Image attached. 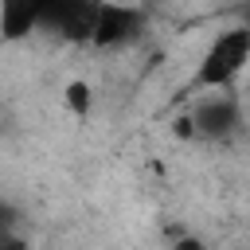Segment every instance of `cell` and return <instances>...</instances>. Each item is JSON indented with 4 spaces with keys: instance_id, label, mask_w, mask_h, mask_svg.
Here are the masks:
<instances>
[{
    "instance_id": "obj_1",
    "label": "cell",
    "mask_w": 250,
    "mask_h": 250,
    "mask_svg": "<svg viewBox=\"0 0 250 250\" xmlns=\"http://www.w3.org/2000/svg\"><path fill=\"white\" fill-rule=\"evenodd\" d=\"M246 62H250V27H230V31H223V35L207 47L195 82L219 90V86H227Z\"/></svg>"
},
{
    "instance_id": "obj_4",
    "label": "cell",
    "mask_w": 250,
    "mask_h": 250,
    "mask_svg": "<svg viewBox=\"0 0 250 250\" xmlns=\"http://www.w3.org/2000/svg\"><path fill=\"white\" fill-rule=\"evenodd\" d=\"M191 121H195V129L207 133V137H227V133L238 125V109H234V102L215 98V102H203V105L191 113Z\"/></svg>"
},
{
    "instance_id": "obj_8",
    "label": "cell",
    "mask_w": 250,
    "mask_h": 250,
    "mask_svg": "<svg viewBox=\"0 0 250 250\" xmlns=\"http://www.w3.org/2000/svg\"><path fill=\"white\" fill-rule=\"evenodd\" d=\"M176 250H203V242H199V238H180Z\"/></svg>"
},
{
    "instance_id": "obj_2",
    "label": "cell",
    "mask_w": 250,
    "mask_h": 250,
    "mask_svg": "<svg viewBox=\"0 0 250 250\" xmlns=\"http://www.w3.org/2000/svg\"><path fill=\"white\" fill-rule=\"evenodd\" d=\"M98 8L102 4H86V0H62V4H43L39 23L62 31L66 39H94L98 27Z\"/></svg>"
},
{
    "instance_id": "obj_5",
    "label": "cell",
    "mask_w": 250,
    "mask_h": 250,
    "mask_svg": "<svg viewBox=\"0 0 250 250\" xmlns=\"http://www.w3.org/2000/svg\"><path fill=\"white\" fill-rule=\"evenodd\" d=\"M43 16V4H27V0H8L0 4V35L4 39H23Z\"/></svg>"
},
{
    "instance_id": "obj_7",
    "label": "cell",
    "mask_w": 250,
    "mask_h": 250,
    "mask_svg": "<svg viewBox=\"0 0 250 250\" xmlns=\"http://www.w3.org/2000/svg\"><path fill=\"white\" fill-rule=\"evenodd\" d=\"M176 133H180V137H191V133H195V121H191V117H180V121H176Z\"/></svg>"
},
{
    "instance_id": "obj_6",
    "label": "cell",
    "mask_w": 250,
    "mask_h": 250,
    "mask_svg": "<svg viewBox=\"0 0 250 250\" xmlns=\"http://www.w3.org/2000/svg\"><path fill=\"white\" fill-rule=\"evenodd\" d=\"M62 102H66V109H70L74 117H86V113H90V86H86V82H70V86L62 90Z\"/></svg>"
},
{
    "instance_id": "obj_10",
    "label": "cell",
    "mask_w": 250,
    "mask_h": 250,
    "mask_svg": "<svg viewBox=\"0 0 250 250\" xmlns=\"http://www.w3.org/2000/svg\"><path fill=\"white\" fill-rule=\"evenodd\" d=\"M0 250H4V234H0Z\"/></svg>"
},
{
    "instance_id": "obj_9",
    "label": "cell",
    "mask_w": 250,
    "mask_h": 250,
    "mask_svg": "<svg viewBox=\"0 0 250 250\" xmlns=\"http://www.w3.org/2000/svg\"><path fill=\"white\" fill-rule=\"evenodd\" d=\"M8 223H12V211L0 203V234H4V227H8Z\"/></svg>"
},
{
    "instance_id": "obj_3",
    "label": "cell",
    "mask_w": 250,
    "mask_h": 250,
    "mask_svg": "<svg viewBox=\"0 0 250 250\" xmlns=\"http://www.w3.org/2000/svg\"><path fill=\"white\" fill-rule=\"evenodd\" d=\"M141 27V12L137 8H121V4H102L98 8V27H94V43L98 47H113L121 39H129Z\"/></svg>"
}]
</instances>
